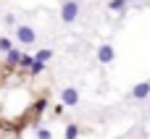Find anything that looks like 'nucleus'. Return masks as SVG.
<instances>
[{
  "label": "nucleus",
  "instance_id": "obj_1",
  "mask_svg": "<svg viewBox=\"0 0 150 139\" xmlns=\"http://www.w3.org/2000/svg\"><path fill=\"white\" fill-rule=\"evenodd\" d=\"M79 18V3L76 0H63L61 3V21L63 24H74Z\"/></svg>",
  "mask_w": 150,
  "mask_h": 139
},
{
  "label": "nucleus",
  "instance_id": "obj_2",
  "mask_svg": "<svg viewBox=\"0 0 150 139\" xmlns=\"http://www.w3.org/2000/svg\"><path fill=\"white\" fill-rule=\"evenodd\" d=\"M16 39H18V45H34V42H37V34H34L32 26L18 24V26H16Z\"/></svg>",
  "mask_w": 150,
  "mask_h": 139
},
{
  "label": "nucleus",
  "instance_id": "obj_3",
  "mask_svg": "<svg viewBox=\"0 0 150 139\" xmlns=\"http://www.w3.org/2000/svg\"><path fill=\"white\" fill-rule=\"evenodd\" d=\"M61 102H63L66 108L79 105V92H76V87H63V89H61Z\"/></svg>",
  "mask_w": 150,
  "mask_h": 139
},
{
  "label": "nucleus",
  "instance_id": "obj_4",
  "mask_svg": "<svg viewBox=\"0 0 150 139\" xmlns=\"http://www.w3.org/2000/svg\"><path fill=\"white\" fill-rule=\"evenodd\" d=\"M148 95H150V81H140V84L132 87V97L134 100H145Z\"/></svg>",
  "mask_w": 150,
  "mask_h": 139
},
{
  "label": "nucleus",
  "instance_id": "obj_5",
  "mask_svg": "<svg viewBox=\"0 0 150 139\" xmlns=\"http://www.w3.org/2000/svg\"><path fill=\"white\" fill-rule=\"evenodd\" d=\"M113 55H116V53H113L111 45H100V47H98V58H100V63H111Z\"/></svg>",
  "mask_w": 150,
  "mask_h": 139
},
{
  "label": "nucleus",
  "instance_id": "obj_6",
  "mask_svg": "<svg viewBox=\"0 0 150 139\" xmlns=\"http://www.w3.org/2000/svg\"><path fill=\"white\" fill-rule=\"evenodd\" d=\"M21 58H24V53H18V50L13 47V50L5 55V63H8V66H16V63H21Z\"/></svg>",
  "mask_w": 150,
  "mask_h": 139
},
{
  "label": "nucleus",
  "instance_id": "obj_7",
  "mask_svg": "<svg viewBox=\"0 0 150 139\" xmlns=\"http://www.w3.org/2000/svg\"><path fill=\"white\" fill-rule=\"evenodd\" d=\"M127 3H129V0H111V3H108V8H111V11H116V13H127Z\"/></svg>",
  "mask_w": 150,
  "mask_h": 139
},
{
  "label": "nucleus",
  "instance_id": "obj_8",
  "mask_svg": "<svg viewBox=\"0 0 150 139\" xmlns=\"http://www.w3.org/2000/svg\"><path fill=\"white\" fill-rule=\"evenodd\" d=\"M11 50H13V42H11L8 37H0V53H5V55H8Z\"/></svg>",
  "mask_w": 150,
  "mask_h": 139
},
{
  "label": "nucleus",
  "instance_id": "obj_9",
  "mask_svg": "<svg viewBox=\"0 0 150 139\" xmlns=\"http://www.w3.org/2000/svg\"><path fill=\"white\" fill-rule=\"evenodd\" d=\"M76 137H79V126H76V124L66 126V139H76Z\"/></svg>",
  "mask_w": 150,
  "mask_h": 139
},
{
  "label": "nucleus",
  "instance_id": "obj_10",
  "mask_svg": "<svg viewBox=\"0 0 150 139\" xmlns=\"http://www.w3.org/2000/svg\"><path fill=\"white\" fill-rule=\"evenodd\" d=\"M34 60H37V58H32V55H24V58H21V68H29V71H32Z\"/></svg>",
  "mask_w": 150,
  "mask_h": 139
},
{
  "label": "nucleus",
  "instance_id": "obj_11",
  "mask_svg": "<svg viewBox=\"0 0 150 139\" xmlns=\"http://www.w3.org/2000/svg\"><path fill=\"white\" fill-rule=\"evenodd\" d=\"M50 55H53V53H50V50H40V53H37V55H34V58H37V60H42V63H45V60H50Z\"/></svg>",
  "mask_w": 150,
  "mask_h": 139
},
{
  "label": "nucleus",
  "instance_id": "obj_12",
  "mask_svg": "<svg viewBox=\"0 0 150 139\" xmlns=\"http://www.w3.org/2000/svg\"><path fill=\"white\" fill-rule=\"evenodd\" d=\"M42 71H45V63H42V60H34V66H32V74L37 76V74H42Z\"/></svg>",
  "mask_w": 150,
  "mask_h": 139
},
{
  "label": "nucleus",
  "instance_id": "obj_13",
  "mask_svg": "<svg viewBox=\"0 0 150 139\" xmlns=\"http://www.w3.org/2000/svg\"><path fill=\"white\" fill-rule=\"evenodd\" d=\"M37 139H53V134L47 129H37Z\"/></svg>",
  "mask_w": 150,
  "mask_h": 139
},
{
  "label": "nucleus",
  "instance_id": "obj_14",
  "mask_svg": "<svg viewBox=\"0 0 150 139\" xmlns=\"http://www.w3.org/2000/svg\"><path fill=\"white\" fill-rule=\"evenodd\" d=\"M5 24H16V16H13V13H8V16H5ZM16 26H18V24H16Z\"/></svg>",
  "mask_w": 150,
  "mask_h": 139
},
{
  "label": "nucleus",
  "instance_id": "obj_15",
  "mask_svg": "<svg viewBox=\"0 0 150 139\" xmlns=\"http://www.w3.org/2000/svg\"><path fill=\"white\" fill-rule=\"evenodd\" d=\"M63 108H66V105H63V102H58V105H55V116H63Z\"/></svg>",
  "mask_w": 150,
  "mask_h": 139
},
{
  "label": "nucleus",
  "instance_id": "obj_16",
  "mask_svg": "<svg viewBox=\"0 0 150 139\" xmlns=\"http://www.w3.org/2000/svg\"><path fill=\"white\" fill-rule=\"evenodd\" d=\"M129 3H134V0H129Z\"/></svg>",
  "mask_w": 150,
  "mask_h": 139
}]
</instances>
